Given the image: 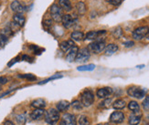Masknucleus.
<instances>
[{"instance_id": "4468645a", "label": "nucleus", "mask_w": 149, "mask_h": 125, "mask_svg": "<svg viewBox=\"0 0 149 125\" xmlns=\"http://www.w3.org/2000/svg\"><path fill=\"white\" fill-rule=\"evenodd\" d=\"M141 122V114L139 112H134L130 115L128 119L129 125H138Z\"/></svg>"}, {"instance_id": "39448f33", "label": "nucleus", "mask_w": 149, "mask_h": 125, "mask_svg": "<svg viewBox=\"0 0 149 125\" xmlns=\"http://www.w3.org/2000/svg\"><path fill=\"white\" fill-rule=\"evenodd\" d=\"M127 93L129 96H131L133 98H136V99H142L146 96V90L140 89L138 87L132 86L127 90Z\"/></svg>"}, {"instance_id": "20e7f679", "label": "nucleus", "mask_w": 149, "mask_h": 125, "mask_svg": "<svg viewBox=\"0 0 149 125\" xmlns=\"http://www.w3.org/2000/svg\"><path fill=\"white\" fill-rule=\"evenodd\" d=\"M105 42L104 41H95L89 45L88 49L90 52H93L94 54H99L102 52L105 49Z\"/></svg>"}, {"instance_id": "2eb2a0df", "label": "nucleus", "mask_w": 149, "mask_h": 125, "mask_svg": "<svg viewBox=\"0 0 149 125\" xmlns=\"http://www.w3.org/2000/svg\"><path fill=\"white\" fill-rule=\"evenodd\" d=\"M44 114H45L44 109H35L30 113V118L33 121H37V120H40Z\"/></svg>"}, {"instance_id": "f257e3e1", "label": "nucleus", "mask_w": 149, "mask_h": 125, "mask_svg": "<svg viewBox=\"0 0 149 125\" xmlns=\"http://www.w3.org/2000/svg\"><path fill=\"white\" fill-rule=\"evenodd\" d=\"M45 122L49 125H54L60 120V112L56 109H50L45 112Z\"/></svg>"}, {"instance_id": "423d86ee", "label": "nucleus", "mask_w": 149, "mask_h": 125, "mask_svg": "<svg viewBox=\"0 0 149 125\" xmlns=\"http://www.w3.org/2000/svg\"><path fill=\"white\" fill-rule=\"evenodd\" d=\"M149 30V28L146 27V26H144V27H139L137 28H135L133 32V38L134 40H141L144 38L146 37L147 32Z\"/></svg>"}, {"instance_id": "f3484780", "label": "nucleus", "mask_w": 149, "mask_h": 125, "mask_svg": "<svg viewBox=\"0 0 149 125\" xmlns=\"http://www.w3.org/2000/svg\"><path fill=\"white\" fill-rule=\"evenodd\" d=\"M25 21H26V19L22 16V14H15L14 17H13V22H14L16 25H17L19 28L23 27L25 25Z\"/></svg>"}, {"instance_id": "9d476101", "label": "nucleus", "mask_w": 149, "mask_h": 125, "mask_svg": "<svg viewBox=\"0 0 149 125\" xmlns=\"http://www.w3.org/2000/svg\"><path fill=\"white\" fill-rule=\"evenodd\" d=\"M125 121V114L122 111H114L110 116V122L113 123H121Z\"/></svg>"}, {"instance_id": "a19ab883", "label": "nucleus", "mask_w": 149, "mask_h": 125, "mask_svg": "<svg viewBox=\"0 0 149 125\" xmlns=\"http://www.w3.org/2000/svg\"><path fill=\"white\" fill-rule=\"evenodd\" d=\"M146 38L149 40V30H148V32H147V35H146Z\"/></svg>"}, {"instance_id": "7ed1b4c3", "label": "nucleus", "mask_w": 149, "mask_h": 125, "mask_svg": "<svg viewBox=\"0 0 149 125\" xmlns=\"http://www.w3.org/2000/svg\"><path fill=\"white\" fill-rule=\"evenodd\" d=\"M93 101H94V95L93 93V91L91 90L83 91L81 96V102L83 106L89 107L93 103Z\"/></svg>"}, {"instance_id": "7c9ffc66", "label": "nucleus", "mask_w": 149, "mask_h": 125, "mask_svg": "<svg viewBox=\"0 0 149 125\" xmlns=\"http://www.w3.org/2000/svg\"><path fill=\"white\" fill-rule=\"evenodd\" d=\"M8 37H6L3 34H0V46L1 47H5V45L8 43Z\"/></svg>"}, {"instance_id": "0eeeda50", "label": "nucleus", "mask_w": 149, "mask_h": 125, "mask_svg": "<svg viewBox=\"0 0 149 125\" xmlns=\"http://www.w3.org/2000/svg\"><path fill=\"white\" fill-rule=\"evenodd\" d=\"M90 57H91V52L89 51L88 48H82L78 51L75 60L77 62H85L89 60Z\"/></svg>"}, {"instance_id": "1a4fd4ad", "label": "nucleus", "mask_w": 149, "mask_h": 125, "mask_svg": "<svg viewBox=\"0 0 149 125\" xmlns=\"http://www.w3.org/2000/svg\"><path fill=\"white\" fill-rule=\"evenodd\" d=\"M60 125H77L75 116L70 113L63 114L62 120L60 122Z\"/></svg>"}, {"instance_id": "a211bd4d", "label": "nucleus", "mask_w": 149, "mask_h": 125, "mask_svg": "<svg viewBox=\"0 0 149 125\" xmlns=\"http://www.w3.org/2000/svg\"><path fill=\"white\" fill-rule=\"evenodd\" d=\"M59 6L64 11H70L72 9V6L70 0H60L59 1Z\"/></svg>"}, {"instance_id": "ddd939ff", "label": "nucleus", "mask_w": 149, "mask_h": 125, "mask_svg": "<svg viewBox=\"0 0 149 125\" xmlns=\"http://www.w3.org/2000/svg\"><path fill=\"white\" fill-rule=\"evenodd\" d=\"M78 51H79V48H78L77 46H73V47L68 51V54L66 56L67 61H69V62L74 61L76 58V56L78 54Z\"/></svg>"}, {"instance_id": "6ab92c4d", "label": "nucleus", "mask_w": 149, "mask_h": 125, "mask_svg": "<svg viewBox=\"0 0 149 125\" xmlns=\"http://www.w3.org/2000/svg\"><path fill=\"white\" fill-rule=\"evenodd\" d=\"M31 107H33L35 109H44L46 107V101L43 99H37V100L32 101Z\"/></svg>"}, {"instance_id": "473e14b6", "label": "nucleus", "mask_w": 149, "mask_h": 125, "mask_svg": "<svg viewBox=\"0 0 149 125\" xmlns=\"http://www.w3.org/2000/svg\"><path fill=\"white\" fill-rule=\"evenodd\" d=\"M17 122L23 124L26 122V115L25 114H21V115L17 116Z\"/></svg>"}, {"instance_id": "c9c22d12", "label": "nucleus", "mask_w": 149, "mask_h": 125, "mask_svg": "<svg viewBox=\"0 0 149 125\" xmlns=\"http://www.w3.org/2000/svg\"><path fill=\"white\" fill-rule=\"evenodd\" d=\"M62 76H53V77H51V78H48V80H46V81H42V82H40V84H43V83H46V82H49V81H51V80H55V78H61Z\"/></svg>"}, {"instance_id": "c85d7f7f", "label": "nucleus", "mask_w": 149, "mask_h": 125, "mask_svg": "<svg viewBox=\"0 0 149 125\" xmlns=\"http://www.w3.org/2000/svg\"><path fill=\"white\" fill-rule=\"evenodd\" d=\"M72 108H73L74 110H81L82 109V107H83V105H82L81 102L79 101H73L72 102Z\"/></svg>"}, {"instance_id": "4c0bfd02", "label": "nucleus", "mask_w": 149, "mask_h": 125, "mask_svg": "<svg viewBox=\"0 0 149 125\" xmlns=\"http://www.w3.org/2000/svg\"><path fill=\"white\" fill-rule=\"evenodd\" d=\"M44 25L45 26H48V27H50V26L52 25V18L45 19V20H44Z\"/></svg>"}, {"instance_id": "e433bc0d", "label": "nucleus", "mask_w": 149, "mask_h": 125, "mask_svg": "<svg viewBox=\"0 0 149 125\" xmlns=\"http://www.w3.org/2000/svg\"><path fill=\"white\" fill-rule=\"evenodd\" d=\"M124 45H125V48H132V47H134V41H126L124 43Z\"/></svg>"}, {"instance_id": "4be33fe9", "label": "nucleus", "mask_w": 149, "mask_h": 125, "mask_svg": "<svg viewBox=\"0 0 149 125\" xmlns=\"http://www.w3.org/2000/svg\"><path fill=\"white\" fill-rule=\"evenodd\" d=\"M70 107V102L67 101H59L57 104V110L59 111H63V110H66L68 108Z\"/></svg>"}, {"instance_id": "c756f323", "label": "nucleus", "mask_w": 149, "mask_h": 125, "mask_svg": "<svg viewBox=\"0 0 149 125\" xmlns=\"http://www.w3.org/2000/svg\"><path fill=\"white\" fill-rule=\"evenodd\" d=\"M113 37L115 38H120L122 37V35H123V30H122V28H119V27L117 28H115L113 30Z\"/></svg>"}, {"instance_id": "a878e982", "label": "nucleus", "mask_w": 149, "mask_h": 125, "mask_svg": "<svg viewBox=\"0 0 149 125\" xmlns=\"http://www.w3.org/2000/svg\"><path fill=\"white\" fill-rule=\"evenodd\" d=\"M95 69V66L93 64H89V65H85V66H81V67H78V70L80 71H91Z\"/></svg>"}, {"instance_id": "f8f14e48", "label": "nucleus", "mask_w": 149, "mask_h": 125, "mask_svg": "<svg viewBox=\"0 0 149 125\" xmlns=\"http://www.w3.org/2000/svg\"><path fill=\"white\" fill-rule=\"evenodd\" d=\"M10 8L12 9V11L15 12L16 14H22V13L25 11V8L22 6V4L19 1H17V0H15V1H13L11 3Z\"/></svg>"}, {"instance_id": "bb28decb", "label": "nucleus", "mask_w": 149, "mask_h": 125, "mask_svg": "<svg viewBox=\"0 0 149 125\" xmlns=\"http://www.w3.org/2000/svg\"><path fill=\"white\" fill-rule=\"evenodd\" d=\"M112 104V99H105L104 101H102L99 106L101 108H103V109H108L110 108V106H111Z\"/></svg>"}, {"instance_id": "f704fd0d", "label": "nucleus", "mask_w": 149, "mask_h": 125, "mask_svg": "<svg viewBox=\"0 0 149 125\" xmlns=\"http://www.w3.org/2000/svg\"><path fill=\"white\" fill-rule=\"evenodd\" d=\"M20 78H28L29 81H35L36 80V77L32 74H26V75H21Z\"/></svg>"}, {"instance_id": "b1692460", "label": "nucleus", "mask_w": 149, "mask_h": 125, "mask_svg": "<svg viewBox=\"0 0 149 125\" xmlns=\"http://www.w3.org/2000/svg\"><path fill=\"white\" fill-rule=\"evenodd\" d=\"M128 108L130 110H132L133 112H139L140 111V106L136 101H130L128 104Z\"/></svg>"}, {"instance_id": "dca6fc26", "label": "nucleus", "mask_w": 149, "mask_h": 125, "mask_svg": "<svg viewBox=\"0 0 149 125\" xmlns=\"http://www.w3.org/2000/svg\"><path fill=\"white\" fill-rule=\"evenodd\" d=\"M74 45V41L72 39H70V40H66V41H63L60 44V48L62 51L66 52V51H69L70 49H72Z\"/></svg>"}, {"instance_id": "72a5a7b5", "label": "nucleus", "mask_w": 149, "mask_h": 125, "mask_svg": "<svg viewBox=\"0 0 149 125\" xmlns=\"http://www.w3.org/2000/svg\"><path fill=\"white\" fill-rule=\"evenodd\" d=\"M105 1L113 6H119L122 2V0H105Z\"/></svg>"}, {"instance_id": "f03ea898", "label": "nucleus", "mask_w": 149, "mask_h": 125, "mask_svg": "<svg viewBox=\"0 0 149 125\" xmlns=\"http://www.w3.org/2000/svg\"><path fill=\"white\" fill-rule=\"evenodd\" d=\"M50 17L52 20L56 22H61L63 17V10L60 8L59 5L53 4L50 6Z\"/></svg>"}, {"instance_id": "6e6552de", "label": "nucleus", "mask_w": 149, "mask_h": 125, "mask_svg": "<svg viewBox=\"0 0 149 125\" xmlns=\"http://www.w3.org/2000/svg\"><path fill=\"white\" fill-rule=\"evenodd\" d=\"M61 22H62L63 26L66 28H72L73 26L76 24L77 19H75L72 15L66 14V15H63L62 19H61Z\"/></svg>"}, {"instance_id": "aec40b11", "label": "nucleus", "mask_w": 149, "mask_h": 125, "mask_svg": "<svg viewBox=\"0 0 149 125\" xmlns=\"http://www.w3.org/2000/svg\"><path fill=\"white\" fill-rule=\"evenodd\" d=\"M117 50H118V46L116 44H109L104 49L105 55H107V56H111V55L114 54Z\"/></svg>"}, {"instance_id": "ea45409f", "label": "nucleus", "mask_w": 149, "mask_h": 125, "mask_svg": "<svg viewBox=\"0 0 149 125\" xmlns=\"http://www.w3.org/2000/svg\"><path fill=\"white\" fill-rule=\"evenodd\" d=\"M4 125H15V124L13 123L12 122H10V121H6L5 123H4Z\"/></svg>"}, {"instance_id": "79ce46f5", "label": "nucleus", "mask_w": 149, "mask_h": 125, "mask_svg": "<svg viewBox=\"0 0 149 125\" xmlns=\"http://www.w3.org/2000/svg\"><path fill=\"white\" fill-rule=\"evenodd\" d=\"M97 125H109V124H107V123H106V124H97Z\"/></svg>"}, {"instance_id": "2f4dec72", "label": "nucleus", "mask_w": 149, "mask_h": 125, "mask_svg": "<svg viewBox=\"0 0 149 125\" xmlns=\"http://www.w3.org/2000/svg\"><path fill=\"white\" fill-rule=\"evenodd\" d=\"M143 108L146 110H149V96H146L143 101Z\"/></svg>"}, {"instance_id": "5701e85b", "label": "nucleus", "mask_w": 149, "mask_h": 125, "mask_svg": "<svg viewBox=\"0 0 149 125\" xmlns=\"http://www.w3.org/2000/svg\"><path fill=\"white\" fill-rule=\"evenodd\" d=\"M125 105H126L125 101L124 100H121V99H119V100L115 101L113 103V107L115 110H122V109H124L125 107Z\"/></svg>"}, {"instance_id": "cd10ccee", "label": "nucleus", "mask_w": 149, "mask_h": 125, "mask_svg": "<svg viewBox=\"0 0 149 125\" xmlns=\"http://www.w3.org/2000/svg\"><path fill=\"white\" fill-rule=\"evenodd\" d=\"M79 124L80 125H90V121L88 119V117L85 115H81L79 118Z\"/></svg>"}, {"instance_id": "58836bf2", "label": "nucleus", "mask_w": 149, "mask_h": 125, "mask_svg": "<svg viewBox=\"0 0 149 125\" xmlns=\"http://www.w3.org/2000/svg\"><path fill=\"white\" fill-rule=\"evenodd\" d=\"M8 82V78L6 77H0V84H5Z\"/></svg>"}, {"instance_id": "412c9836", "label": "nucleus", "mask_w": 149, "mask_h": 125, "mask_svg": "<svg viewBox=\"0 0 149 125\" xmlns=\"http://www.w3.org/2000/svg\"><path fill=\"white\" fill-rule=\"evenodd\" d=\"M70 38L74 41H81L84 38V34L81 31H73L70 35Z\"/></svg>"}, {"instance_id": "393cba45", "label": "nucleus", "mask_w": 149, "mask_h": 125, "mask_svg": "<svg viewBox=\"0 0 149 125\" xmlns=\"http://www.w3.org/2000/svg\"><path fill=\"white\" fill-rule=\"evenodd\" d=\"M76 9L80 15H83L86 12V6L83 2H79L76 4Z\"/></svg>"}, {"instance_id": "9b49d317", "label": "nucleus", "mask_w": 149, "mask_h": 125, "mask_svg": "<svg viewBox=\"0 0 149 125\" xmlns=\"http://www.w3.org/2000/svg\"><path fill=\"white\" fill-rule=\"evenodd\" d=\"M112 93H113V90L109 87H105V88H101L97 90L96 95L100 99H105L108 96L111 95Z\"/></svg>"}]
</instances>
